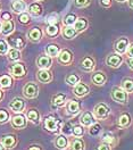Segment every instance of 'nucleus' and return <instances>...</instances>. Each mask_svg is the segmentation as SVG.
Instances as JSON below:
<instances>
[{
	"mask_svg": "<svg viewBox=\"0 0 133 150\" xmlns=\"http://www.w3.org/2000/svg\"><path fill=\"white\" fill-rule=\"evenodd\" d=\"M42 125H43V129L47 132L52 133V134H58V133H60V129H62L63 123L60 120H58L56 116L48 115L45 117Z\"/></svg>",
	"mask_w": 133,
	"mask_h": 150,
	"instance_id": "obj_1",
	"label": "nucleus"
},
{
	"mask_svg": "<svg viewBox=\"0 0 133 150\" xmlns=\"http://www.w3.org/2000/svg\"><path fill=\"white\" fill-rule=\"evenodd\" d=\"M8 72L14 79L21 80V79L25 77L28 74V67L25 65V63H23V62H16L8 67Z\"/></svg>",
	"mask_w": 133,
	"mask_h": 150,
	"instance_id": "obj_2",
	"label": "nucleus"
},
{
	"mask_svg": "<svg viewBox=\"0 0 133 150\" xmlns=\"http://www.w3.org/2000/svg\"><path fill=\"white\" fill-rule=\"evenodd\" d=\"M92 114H93L96 120L106 121L108 118V116L110 115V107L106 103H98L97 105H95Z\"/></svg>",
	"mask_w": 133,
	"mask_h": 150,
	"instance_id": "obj_3",
	"label": "nucleus"
},
{
	"mask_svg": "<svg viewBox=\"0 0 133 150\" xmlns=\"http://www.w3.org/2000/svg\"><path fill=\"white\" fill-rule=\"evenodd\" d=\"M110 98L118 103L126 105L129 103V93L125 92L121 86H113L110 90Z\"/></svg>",
	"mask_w": 133,
	"mask_h": 150,
	"instance_id": "obj_4",
	"label": "nucleus"
},
{
	"mask_svg": "<svg viewBox=\"0 0 133 150\" xmlns=\"http://www.w3.org/2000/svg\"><path fill=\"white\" fill-rule=\"evenodd\" d=\"M39 84L33 82V81H30L26 82L24 86H23V96L26 98V99H34L39 96Z\"/></svg>",
	"mask_w": 133,
	"mask_h": 150,
	"instance_id": "obj_5",
	"label": "nucleus"
},
{
	"mask_svg": "<svg viewBox=\"0 0 133 150\" xmlns=\"http://www.w3.org/2000/svg\"><path fill=\"white\" fill-rule=\"evenodd\" d=\"M57 62L63 66L71 65L74 62V55L69 49H60L57 56Z\"/></svg>",
	"mask_w": 133,
	"mask_h": 150,
	"instance_id": "obj_6",
	"label": "nucleus"
},
{
	"mask_svg": "<svg viewBox=\"0 0 133 150\" xmlns=\"http://www.w3.org/2000/svg\"><path fill=\"white\" fill-rule=\"evenodd\" d=\"M10 124L15 130H24L28 126V118L25 115L21 114H15L11 118H10Z\"/></svg>",
	"mask_w": 133,
	"mask_h": 150,
	"instance_id": "obj_7",
	"label": "nucleus"
},
{
	"mask_svg": "<svg viewBox=\"0 0 133 150\" xmlns=\"http://www.w3.org/2000/svg\"><path fill=\"white\" fill-rule=\"evenodd\" d=\"M130 46V40L129 38L126 37H121L118 39H116L113 45L114 48V51L116 54H120V55H124L126 52V49Z\"/></svg>",
	"mask_w": 133,
	"mask_h": 150,
	"instance_id": "obj_8",
	"label": "nucleus"
},
{
	"mask_svg": "<svg viewBox=\"0 0 133 150\" xmlns=\"http://www.w3.org/2000/svg\"><path fill=\"white\" fill-rule=\"evenodd\" d=\"M7 42H8L9 47L15 48V49H18V50L24 49L25 46H26V40H25V38L23 37L22 34L9 35L8 39H7Z\"/></svg>",
	"mask_w": 133,
	"mask_h": 150,
	"instance_id": "obj_9",
	"label": "nucleus"
},
{
	"mask_svg": "<svg viewBox=\"0 0 133 150\" xmlns=\"http://www.w3.org/2000/svg\"><path fill=\"white\" fill-rule=\"evenodd\" d=\"M79 67L86 73L93 72L96 68V60L92 56H84L79 63Z\"/></svg>",
	"mask_w": 133,
	"mask_h": 150,
	"instance_id": "obj_10",
	"label": "nucleus"
},
{
	"mask_svg": "<svg viewBox=\"0 0 133 150\" xmlns=\"http://www.w3.org/2000/svg\"><path fill=\"white\" fill-rule=\"evenodd\" d=\"M9 109L11 112H14L15 114H21V112H24L25 107H26V103L23 98L21 97H15L11 99V101L8 105Z\"/></svg>",
	"mask_w": 133,
	"mask_h": 150,
	"instance_id": "obj_11",
	"label": "nucleus"
},
{
	"mask_svg": "<svg viewBox=\"0 0 133 150\" xmlns=\"http://www.w3.org/2000/svg\"><path fill=\"white\" fill-rule=\"evenodd\" d=\"M65 110H66L67 115L76 116L81 112V103L76 99H69V100H67L66 105H65Z\"/></svg>",
	"mask_w": 133,
	"mask_h": 150,
	"instance_id": "obj_12",
	"label": "nucleus"
},
{
	"mask_svg": "<svg viewBox=\"0 0 133 150\" xmlns=\"http://www.w3.org/2000/svg\"><path fill=\"white\" fill-rule=\"evenodd\" d=\"M124 57L120 54H109L108 56L106 57V65L112 67V68H118L120 66L123 64Z\"/></svg>",
	"mask_w": 133,
	"mask_h": 150,
	"instance_id": "obj_13",
	"label": "nucleus"
},
{
	"mask_svg": "<svg viewBox=\"0 0 133 150\" xmlns=\"http://www.w3.org/2000/svg\"><path fill=\"white\" fill-rule=\"evenodd\" d=\"M0 142L6 147V149H14L18 143V138L16 134L9 133V134L2 135L0 139Z\"/></svg>",
	"mask_w": 133,
	"mask_h": 150,
	"instance_id": "obj_14",
	"label": "nucleus"
},
{
	"mask_svg": "<svg viewBox=\"0 0 133 150\" xmlns=\"http://www.w3.org/2000/svg\"><path fill=\"white\" fill-rule=\"evenodd\" d=\"M67 103V94L64 92H58L51 97V106L54 109L64 107Z\"/></svg>",
	"mask_w": 133,
	"mask_h": 150,
	"instance_id": "obj_15",
	"label": "nucleus"
},
{
	"mask_svg": "<svg viewBox=\"0 0 133 150\" xmlns=\"http://www.w3.org/2000/svg\"><path fill=\"white\" fill-rule=\"evenodd\" d=\"M35 63H37L39 69H49V68H51L54 60L51 57L48 56L47 54H41L40 56H38Z\"/></svg>",
	"mask_w": 133,
	"mask_h": 150,
	"instance_id": "obj_16",
	"label": "nucleus"
},
{
	"mask_svg": "<svg viewBox=\"0 0 133 150\" xmlns=\"http://www.w3.org/2000/svg\"><path fill=\"white\" fill-rule=\"evenodd\" d=\"M26 37H28L29 41L33 42V43H38V42H40L42 40V38H43V32H42V30L40 28L34 26V28H30L29 31H28Z\"/></svg>",
	"mask_w": 133,
	"mask_h": 150,
	"instance_id": "obj_17",
	"label": "nucleus"
},
{
	"mask_svg": "<svg viewBox=\"0 0 133 150\" xmlns=\"http://www.w3.org/2000/svg\"><path fill=\"white\" fill-rule=\"evenodd\" d=\"M73 93L77 98H84L86 96L90 93V86L86 83L79 82L75 86H73Z\"/></svg>",
	"mask_w": 133,
	"mask_h": 150,
	"instance_id": "obj_18",
	"label": "nucleus"
},
{
	"mask_svg": "<svg viewBox=\"0 0 133 150\" xmlns=\"http://www.w3.org/2000/svg\"><path fill=\"white\" fill-rule=\"evenodd\" d=\"M54 146L58 150L67 149L68 146H69V139H68V137L64 135L63 133H58L57 135H56V138L54 139Z\"/></svg>",
	"mask_w": 133,
	"mask_h": 150,
	"instance_id": "obj_19",
	"label": "nucleus"
},
{
	"mask_svg": "<svg viewBox=\"0 0 133 150\" xmlns=\"http://www.w3.org/2000/svg\"><path fill=\"white\" fill-rule=\"evenodd\" d=\"M37 80L42 84H48L52 82L54 76L49 69H39L37 72Z\"/></svg>",
	"mask_w": 133,
	"mask_h": 150,
	"instance_id": "obj_20",
	"label": "nucleus"
},
{
	"mask_svg": "<svg viewBox=\"0 0 133 150\" xmlns=\"http://www.w3.org/2000/svg\"><path fill=\"white\" fill-rule=\"evenodd\" d=\"M132 124V116L129 114V112H122L118 118H117V122H116V125L120 127V129H127L130 127Z\"/></svg>",
	"mask_w": 133,
	"mask_h": 150,
	"instance_id": "obj_21",
	"label": "nucleus"
},
{
	"mask_svg": "<svg viewBox=\"0 0 133 150\" xmlns=\"http://www.w3.org/2000/svg\"><path fill=\"white\" fill-rule=\"evenodd\" d=\"M15 32V22L14 19H8L1 22V34L4 37H9Z\"/></svg>",
	"mask_w": 133,
	"mask_h": 150,
	"instance_id": "obj_22",
	"label": "nucleus"
},
{
	"mask_svg": "<svg viewBox=\"0 0 133 150\" xmlns=\"http://www.w3.org/2000/svg\"><path fill=\"white\" fill-rule=\"evenodd\" d=\"M91 82L96 86H103L107 82V75L103 71H96L91 75Z\"/></svg>",
	"mask_w": 133,
	"mask_h": 150,
	"instance_id": "obj_23",
	"label": "nucleus"
},
{
	"mask_svg": "<svg viewBox=\"0 0 133 150\" xmlns=\"http://www.w3.org/2000/svg\"><path fill=\"white\" fill-rule=\"evenodd\" d=\"M28 121H30L31 123H33L34 125H38L41 123V115L37 108H30L28 109V112L25 114Z\"/></svg>",
	"mask_w": 133,
	"mask_h": 150,
	"instance_id": "obj_24",
	"label": "nucleus"
},
{
	"mask_svg": "<svg viewBox=\"0 0 133 150\" xmlns=\"http://www.w3.org/2000/svg\"><path fill=\"white\" fill-rule=\"evenodd\" d=\"M93 123H96V118L93 116L92 112H84L81 117H80V124L84 127H89L90 125H92Z\"/></svg>",
	"mask_w": 133,
	"mask_h": 150,
	"instance_id": "obj_25",
	"label": "nucleus"
},
{
	"mask_svg": "<svg viewBox=\"0 0 133 150\" xmlns=\"http://www.w3.org/2000/svg\"><path fill=\"white\" fill-rule=\"evenodd\" d=\"M69 150H86V142L82 138L73 137L69 140Z\"/></svg>",
	"mask_w": 133,
	"mask_h": 150,
	"instance_id": "obj_26",
	"label": "nucleus"
},
{
	"mask_svg": "<svg viewBox=\"0 0 133 150\" xmlns=\"http://www.w3.org/2000/svg\"><path fill=\"white\" fill-rule=\"evenodd\" d=\"M14 84V77L10 74L0 75V89L8 90Z\"/></svg>",
	"mask_w": 133,
	"mask_h": 150,
	"instance_id": "obj_27",
	"label": "nucleus"
},
{
	"mask_svg": "<svg viewBox=\"0 0 133 150\" xmlns=\"http://www.w3.org/2000/svg\"><path fill=\"white\" fill-rule=\"evenodd\" d=\"M10 8L13 10V13H15V14H22L26 10L28 5L24 0H14L10 5Z\"/></svg>",
	"mask_w": 133,
	"mask_h": 150,
	"instance_id": "obj_28",
	"label": "nucleus"
},
{
	"mask_svg": "<svg viewBox=\"0 0 133 150\" xmlns=\"http://www.w3.org/2000/svg\"><path fill=\"white\" fill-rule=\"evenodd\" d=\"M77 34L79 33L76 32L74 26H72V25H64L62 28V35L66 40H73Z\"/></svg>",
	"mask_w": 133,
	"mask_h": 150,
	"instance_id": "obj_29",
	"label": "nucleus"
},
{
	"mask_svg": "<svg viewBox=\"0 0 133 150\" xmlns=\"http://www.w3.org/2000/svg\"><path fill=\"white\" fill-rule=\"evenodd\" d=\"M74 28L76 30L77 33H82L84 32L88 26H89V21L86 18V17H79V18L75 21V23L73 24Z\"/></svg>",
	"mask_w": 133,
	"mask_h": 150,
	"instance_id": "obj_30",
	"label": "nucleus"
},
{
	"mask_svg": "<svg viewBox=\"0 0 133 150\" xmlns=\"http://www.w3.org/2000/svg\"><path fill=\"white\" fill-rule=\"evenodd\" d=\"M28 10H29V14L30 15H33V16H41L42 15V13H43V7H42V5L38 2V1H35V2H32L31 5H29V7H28Z\"/></svg>",
	"mask_w": 133,
	"mask_h": 150,
	"instance_id": "obj_31",
	"label": "nucleus"
},
{
	"mask_svg": "<svg viewBox=\"0 0 133 150\" xmlns=\"http://www.w3.org/2000/svg\"><path fill=\"white\" fill-rule=\"evenodd\" d=\"M7 59L11 62V63H16L19 62L22 59V51L18 49H15V48H9L8 52H7Z\"/></svg>",
	"mask_w": 133,
	"mask_h": 150,
	"instance_id": "obj_32",
	"label": "nucleus"
},
{
	"mask_svg": "<svg viewBox=\"0 0 133 150\" xmlns=\"http://www.w3.org/2000/svg\"><path fill=\"white\" fill-rule=\"evenodd\" d=\"M100 139H101L103 142H106V143L110 144L112 147L117 146V138L115 137V134L112 133V132H105V133H103L100 135Z\"/></svg>",
	"mask_w": 133,
	"mask_h": 150,
	"instance_id": "obj_33",
	"label": "nucleus"
},
{
	"mask_svg": "<svg viewBox=\"0 0 133 150\" xmlns=\"http://www.w3.org/2000/svg\"><path fill=\"white\" fill-rule=\"evenodd\" d=\"M45 33H46L49 38L58 37V35H59V33H60V26H59V24H51V25H47V28H45Z\"/></svg>",
	"mask_w": 133,
	"mask_h": 150,
	"instance_id": "obj_34",
	"label": "nucleus"
},
{
	"mask_svg": "<svg viewBox=\"0 0 133 150\" xmlns=\"http://www.w3.org/2000/svg\"><path fill=\"white\" fill-rule=\"evenodd\" d=\"M101 132H103V126L99 124V123H93L92 125H90L89 127H88V133H89V135H91V137H99L100 134H101Z\"/></svg>",
	"mask_w": 133,
	"mask_h": 150,
	"instance_id": "obj_35",
	"label": "nucleus"
},
{
	"mask_svg": "<svg viewBox=\"0 0 133 150\" xmlns=\"http://www.w3.org/2000/svg\"><path fill=\"white\" fill-rule=\"evenodd\" d=\"M121 88L125 92L132 93L133 92V79L132 77H124L121 82Z\"/></svg>",
	"mask_w": 133,
	"mask_h": 150,
	"instance_id": "obj_36",
	"label": "nucleus"
},
{
	"mask_svg": "<svg viewBox=\"0 0 133 150\" xmlns=\"http://www.w3.org/2000/svg\"><path fill=\"white\" fill-rule=\"evenodd\" d=\"M59 51H60V48L56 43H50V45H48L47 47H46V54H47L48 56L51 57V58L57 57Z\"/></svg>",
	"mask_w": 133,
	"mask_h": 150,
	"instance_id": "obj_37",
	"label": "nucleus"
},
{
	"mask_svg": "<svg viewBox=\"0 0 133 150\" xmlns=\"http://www.w3.org/2000/svg\"><path fill=\"white\" fill-rule=\"evenodd\" d=\"M79 82H81V77L75 73H72V74H68L65 77V83L69 86H75Z\"/></svg>",
	"mask_w": 133,
	"mask_h": 150,
	"instance_id": "obj_38",
	"label": "nucleus"
},
{
	"mask_svg": "<svg viewBox=\"0 0 133 150\" xmlns=\"http://www.w3.org/2000/svg\"><path fill=\"white\" fill-rule=\"evenodd\" d=\"M60 132H62L64 135H66V137H72V135H73V124L71 122L63 123Z\"/></svg>",
	"mask_w": 133,
	"mask_h": 150,
	"instance_id": "obj_39",
	"label": "nucleus"
},
{
	"mask_svg": "<svg viewBox=\"0 0 133 150\" xmlns=\"http://www.w3.org/2000/svg\"><path fill=\"white\" fill-rule=\"evenodd\" d=\"M84 134H86V129H84V126H82L81 124H75V125H73V135H72V137L82 138Z\"/></svg>",
	"mask_w": 133,
	"mask_h": 150,
	"instance_id": "obj_40",
	"label": "nucleus"
},
{
	"mask_svg": "<svg viewBox=\"0 0 133 150\" xmlns=\"http://www.w3.org/2000/svg\"><path fill=\"white\" fill-rule=\"evenodd\" d=\"M18 22L22 24V25H28L31 23V15H30L29 13H26V11H24V13H22V14H18Z\"/></svg>",
	"mask_w": 133,
	"mask_h": 150,
	"instance_id": "obj_41",
	"label": "nucleus"
},
{
	"mask_svg": "<svg viewBox=\"0 0 133 150\" xmlns=\"http://www.w3.org/2000/svg\"><path fill=\"white\" fill-rule=\"evenodd\" d=\"M10 121V112L5 109V108H1L0 109V124H6Z\"/></svg>",
	"mask_w": 133,
	"mask_h": 150,
	"instance_id": "obj_42",
	"label": "nucleus"
},
{
	"mask_svg": "<svg viewBox=\"0 0 133 150\" xmlns=\"http://www.w3.org/2000/svg\"><path fill=\"white\" fill-rule=\"evenodd\" d=\"M9 48H10L9 45H8V42H7L6 40L0 39V56H5V55H7Z\"/></svg>",
	"mask_w": 133,
	"mask_h": 150,
	"instance_id": "obj_43",
	"label": "nucleus"
},
{
	"mask_svg": "<svg viewBox=\"0 0 133 150\" xmlns=\"http://www.w3.org/2000/svg\"><path fill=\"white\" fill-rule=\"evenodd\" d=\"M48 25H51V24H59V16H58L57 13H51L50 15L47 16L46 19Z\"/></svg>",
	"mask_w": 133,
	"mask_h": 150,
	"instance_id": "obj_44",
	"label": "nucleus"
},
{
	"mask_svg": "<svg viewBox=\"0 0 133 150\" xmlns=\"http://www.w3.org/2000/svg\"><path fill=\"white\" fill-rule=\"evenodd\" d=\"M77 19V16H76L74 13H71V14H67L64 18V25H73L75 23V21Z\"/></svg>",
	"mask_w": 133,
	"mask_h": 150,
	"instance_id": "obj_45",
	"label": "nucleus"
},
{
	"mask_svg": "<svg viewBox=\"0 0 133 150\" xmlns=\"http://www.w3.org/2000/svg\"><path fill=\"white\" fill-rule=\"evenodd\" d=\"M91 4V0H74V5L77 8H86Z\"/></svg>",
	"mask_w": 133,
	"mask_h": 150,
	"instance_id": "obj_46",
	"label": "nucleus"
},
{
	"mask_svg": "<svg viewBox=\"0 0 133 150\" xmlns=\"http://www.w3.org/2000/svg\"><path fill=\"white\" fill-rule=\"evenodd\" d=\"M112 146L110 144H108V143H106V142H100L98 146H97V148H96V150H112Z\"/></svg>",
	"mask_w": 133,
	"mask_h": 150,
	"instance_id": "obj_47",
	"label": "nucleus"
},
{
	"mask_svg": "<svg viewBox=\"0 0 133 150\" xmlns=\"http://www.w3.org/2000/svg\"><path fill=\"white\" fill-rule=\"evenodd\" d=\"M99 4L104 8H109L112 7V0H99Z\"/></svg>",
	"mask_w": 133,
	"mask_h": 150,
	"instance_id": "obj_48",
	"label": "nucleus"
},
{
	"mask_svg": "<svg viewBox=\"0 0 133 150\" xmlns=\"http://www.w3.org/2000/svg\"><path fill=\"white\" fill-rule=\"evenodd\" d=\"M125 55L127 56V58H133V43H130V46L126 49Z\"/></svg>",
	"mask_w": 133,
	"mask_h": 150,
	"instance_id": "obj_49",
	"label": "nucleus"
},
{
	"mask_svg": "<svg viewBox=\"0 0 133 150\" xmlns=\"http://www.w3.org/2000/svg\"><path fill=\"white\" fill-rule=\"evenodd\" d=\"M1 19H2V22H4V21H8V19H13L11 14H10L9 11H5V13H2V14H1Z\"/></svg>",
	"mask_w": 133,
	"mask_h": 150,
	"instance_id": "obj_50",
	"label": "nucleus"
},
{
	"mask_svg": "<svg viewBox=\"0 0 133 150\" xmlns=\"http://www.w3.org/2000/svg\"><path fill=\"white\" fill-rule=\"evenodd\" d=\"M26 150H43L42 147L40 144H30L29 147L26 148Z\"/></svg>",
	"mask_w": 133,
	"mask_h": 150,
	"instance_id": "obj_51",
	"label": "nucleus"
},
{
	"mask_svg": "<svg viewBox=\"0 0 133 150\" xmlns=\"http://www.w3.org/2000/svg\"><path fill=\"white\" fill-rule=\"evenodd\" d=\"M126 64L129 66V68L133 71V58H127L126 59Z\"/></svg>",
	"mask_w": 133,
	"mask_h": 150,
	"instance_id": "obj_52",
	"label": "nucleus"
},
{
	"mask_svg": "<svg viewBox=\"0 0 133 150\" xmlns=\"http://www.w3.org/2000/svg\"><path fill=\"white\" fill-rule=\"evenodd\" d=\"M4 98H5V92H4L2 89H0V103L4 100Z\"/></svg>",
	"mask_w": 133,
	"mask_h": 150,
	"instance_id": "obj_53",
	"label": "nucleus"
},
{
	"mask_svg": "<svg viewBox=\"0 0 133 150\" xmlns=\"http://www.w3.org/2000/svg\"><path fill=\"white\" fill-rule=\"evenodd\" d=\"M126 2H127V6H129L131 9H133V0H127Z\"/></svg>",
	"mask_w": 133,
	"mask_h": 150,
	"instance_id": "obj_54",
	"label": "nucleus"
},
{
	"mask_svg": "<svg viewBox=\"0 0 133 150\" xmlns=\"http://www.w3.org/2000/svg\"><path fill=\"white\" fill-rule=\"evenodd\" d=\"M0 150H7V149H6V147H5V146H4L1 142H0Z\"/></svg>",
	"mask_w": 133,
	"mask_h": 150,
	"instance_id": "obj_55",
	"label": "nucleus"
},
{
	"mask_svg": "<svg viewBox=\"0 0 133 150\" xmlns=\"http://www.w3.org/2000/svg\"><path fill=\"white\" fill-rule=\"evenodd\" d=\"M115 1H117V2H125V1H127V0H115Z\"/></svg>",
	"mask_w": 133,
	"mask_h": 150,
	"instance_id": "obj_56",
	"label": "nucleus"
},
{
	"mask_svg": "<svg viewBox=\"0 0 133 150\" xmlns=\"http://www.w3.org/2000/svg\"><path fill=\"white\" fill-rule=\"evenodd\" d=\"M0 33H1V22H0Z\"/></svg>",
	"mask_w": 133,
	"mask_h": 150,
	"instance_id": "obj_57",
	"label": "nucleus"
},
{
	"mask_svg": "<svg viewBox=\"0 0 133 150\" xmlns=\"http://www.w3.org/2000/svg\"><path fill=\"white\" fill-rule=\"evenodd\" d=\"M1 7H2V5H1V1H0V10H1Z\"/></svg>",
	"mask_w": 133,
	"mask_h": 150,
	"instance_id": "obj_58",
	"label": "nucleus"
},
{
	"mask_svg": "<svg viewBox=\"0 0 133 150\" xmlns=\"http://www.w3.org/2000/svg\"><path fill=\"white\" fill-rule=\"evenodd\" d=\"M34 1H43V0H34Z\"/></svg>",
	"mask_w": 133,
	"mask_h": 150,
	"instance_id": "obj_59",
	"label": "nucleus"
},
{
	"mask_svg": "<svg viewBox=\"0 0 133 150\" xmlns=\"http://www.w3.org/2000/svg\"><path fill=\"white\" fill-rule=\"evenodd\" d=\"M65 150H68V149H65Z\"/></svg>",
	"mask_w": 133,
	"mask_h": 150,
	"instance_id": "obj_60",
	"label": "nucleus"
}]
</instances>
